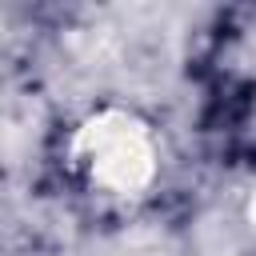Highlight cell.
I'll use <instances>...</instances> for the list:
<instances>
[{"instance_id":"cell-2","label":"cell","mask_w":256,"mask_h":256,"mask_svg":"<svg viewBox=\"0 0 256 256\" xmlns=\"http://www.w3.org/2000/svg\"><path fill=\"white\" fill-rule=\"evenodd\" d=\"M244 224H248V236H252V248H256V184H252L248 204H244Z\"/></svg>"},{"instance_id":"cell-1","label":"cell","mask_w":256,"mask_h":256,"mask_svg":"<svg viewBox=\"0 0 256 256\" xmlns=\"http://www.w3.org/2000/svg\"><path fill=\"white\" fill-rule=\"evenodd\" d=\"M64 168L88 196L128 204L148 196L160 176V136L136 108L100 104L68 128Z\"/></svg>"}]
</instances>
